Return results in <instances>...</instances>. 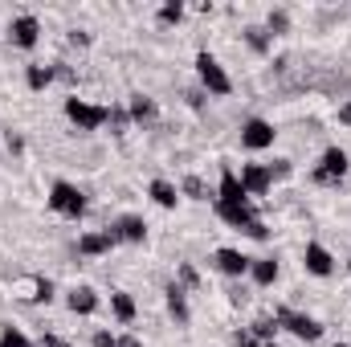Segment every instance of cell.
<instances>
[{"mask_svg": "<svg viewBox=\"0 0 351 347\" xmlns=\"http://www.w3.org/2000/svg\"><path fill=\"white\" fill-rule=\"evenodd\" d=\"M339 123H351V102H343V106H339Z\"/></svg>", "mask_w": 351, "mask_h": 347, "instance_id": "cell-38", "label": "cell"}, {"mask_svg": "<svg viewBox=\"0 0 351 347\" xmlns=\"http://www.w3.org/2000/svg\"><path fill=\"white\" fill-rule=\"evenodd\" d=\"M290 29V16L278 8V12H269V21H265V33H286Z\"/></svg>", "mask_w": 351, "mask_h": 347, "instance_id": "cell-28", "label": "cell"}, {"mask_svg": "<svg viewBox=\"0 0 351 347\" xmlns=\"http://www.w3.org/2000/svg\"><path fill=\"white\" fill-rule=\"evenodd\" d=\"M237 180H241V188H245L250 196H265V192H269V184H274V176H269L265 164H245Z\"/></svg>", "mask_w": 351, "mask_h": 347, "instance_id": "cell-10", "label": "cell"}, {"mask_svg": "<svg viewBox=\"0 0 351 347\" xmlns=\"http://www.w3.org/2000/svg\"><path fill=\"white\" fill-rule=\"evenodd\" d=\"M49 208L78 221V217L86 213V192H82L78 184H70V180H53V188H49Z\"/></svg>", "mask_w": 351, "mask_h": 347, "instance_id": "cell-1", "label": "cell"}, {"mask_svg": "<svg viewBox=\"0 0 351 347\" xmlns=\"http://www.w3.org/2000/svg\"><path fill=\"white\" fill-rule=\"evenodd\" d=\"M90 347H114V335H110V331H94Z\"/></svg>", "mask_w": 351, "mask_h": 347, "instance_id": "cell-31", "label": "cell"}, {"mask_svg": "<svg viewBox=\"0 0 351 347\" xmlns=\"http://www.w3.org/2000/svg\"><path fill=\"white\" fill-rule=\"evenodd\" d=\"M278 327L294 331L302 344H319V339H323V323L311 319V315H298V311H278Z\"/></svg>", "mask_w": 351, "mask_h": 347, "instance_id": "cell-5", "label": "cell"}, {"mask_svg": "<svg viewBox=\"0 0 351 347\" xmlns=\"http://www.w3.org/2000/svg\"><path fill=\"white\" fill-rule=\"evenodd\" d=\"M196 74H200V86L208 90V94H229V90H233L225 66H221L213 53H196Z\"/></svg>", "mask_w": 351, "mask_h": 347, "instance_id": "cell-2", "label": "cell"}, {"mask_svg": "<svg viewBox=\"0 0 351 347\" xmlns=\"http://www.w3.org/2000/svg\"><path fill=\"white\" fill-rule=\"evenodd\" d=\"M245 41H250L254 53H269V33H265L262 25H250V29H245Z\"/></svg>", "mask_w": 351, "mask_h": 347, "instance_id": "cell-23", "label": "cell"}, {"mask_svg": "<svg viewBox=\"0 0 351 347\" xmlns=\"http://www.w3.org/2000/svg\"><path fill=\"white\" fill-rule=\"evenodd\" d=\"M250 274H254L258 286H274V282H278V261L274 258H258L254 265H250Z\"/></svg>", "mask_w": 351, "mask_h": 347, "instance_id": "cell-20", "label": "cell"}, {"mask_svg": "<svg viewBox=\"0 0 351 347\" xmlns=\"http://www.w3.org/2000/svg\"><path fill=\"white\" fill-rule=\"evenodd\" d=\"M164 298H168V311H172V319H176V323H188V298H184V286L168 282Z\"/></svg>", "mask_w": 351, "mask_h": 347, "instance_id": "cell-17", "label": "cell"}, {"mask_svg": "<svg viewBox=\"0 0 351 347\" xmlns=\"http://www.w3.org/2000/svg\"><path fill=\"white\" fill-rule=\"evenodd\" d=\"M131 119H139V123H143V119H156V102L143 98V94H135V98H131Z\"/></svg>", "mask_w": 351, "mask_h": 347, "instance_id": "cell-25", "label": "cell"}, {"mask_svg": "<svg viewBox=\"0 0 351 347\" xmlns=\"http://www.w3.org/2000/svg\"><path fill=\"white\" fill-rule=\"evenodd\" d=\"M217 204H225V208H241V204H250V192L241 188V180L237 172H221V188H217Z\"/></svg>", "mask_w": 351, "mask_h": 347, "instance_id": "cell-8", "label": "cell"}, {"mask_svg": "<svg viewBox=\"0 0 351 347\" xmlns=\"http://www.w3.org/2000/svg\"><path fill=\"white\" fill-rule=\"evenodd\" d=\"M213 261H217V270L229 274V278H241V274H250V265H254V258H245L241 250H217Z\"/></svg>", "mask_w": 351, "mask_h": 347, "instance_id": "cell-11", "label": "cell"}, {"mask_svg": "<svg viewBox=\"0 0 351 347\" xmlns=\"http://www.w3.org/2000/svg\"><path fill=\"white\" fill-rule=\"evenodd\" d=\"M110 311H114L119 323H131V319H135V298H131L127 290H114V294H110Z\"/></svg>", "mask_w": 351, "mask_h": 347, "instance_id": "cell-18", "label": "cell"}, {"mask_svg": "<svg viewBox=\"0 0 351 347\" xmlns=\"http://www.w3.org/2000/svg\"><path fill=\"white\" fill-rule=\"evenodd\" d=\"M262 347H278V344H262Z\"/></svg>", "mask_w": 351, "mask_h": 347, "instance_id": "cell-39", "label": "cell"}, {"mask_svg": "<svg viewBox=\"0 0 351 347\" xmlns=\"http://www.w3.org/2000/svg\"><path fill=\"white\" fill-rule=\"evenodd\" d=\"M8 37H12L16 49H33V45L41 41V21H37L33 12H25V16H16V21L8 25Z\"/></svg>", "mask_w": 351, "mask_h": 347, "instance_id": "cell-6", "label": "cell"}, {"mask_svg": "<svg viewBox=\"0 0 351 347\" xmlns=\"http://www.w3.org/2000/svg\"><path fill=\"white\" fill-rule=\"evenodd\" d=\"M0 347H37V344H33L21 327H4V331H0Z\"/></svg>", "mask_w": 351, "mask_h": 347, "instance_id": "cell-24", "label": "cell"}, {"mask_svg": "<svg viewBox=\"0 0 351 347\" xmlns=\"http://www.w3.org/2000/svg\"><path fill=\"white\" fill-rule=\"evenodd\" d=\"M160 21H164V25H180V21H184V4H180V0H168V4L160 8Z\"/></svg>", "mask_w": 351, "mask_h": 347, "instance_id": "cell-27", "label": "cell"}, {"mask_svg": "<svg viewBox=\"0 0 351 347\" xmlns=\"http://www.w3.org/2000/svg\"><path fill=\"white\" fill-rule=\"evenodd\" d=\"M152 200L160 204V208H176V200H180V192H176V184H168V180H152Z\"/></svg>", "mask_w": 351, "mask_h": 347, "instance_id": "cell-19", "label": "cell"}, {"mask_svg": "<svg viewBox=\"0 0 351 347\" xmlns=\"http://www.w3.org/2000/svg\"><path fill=\"white\" fill-rule=\"evenodd\" d=\"M8 152H25V143H21V135H12V131H8Z\"/></svg>", "mask_w": 351, "mask_h": 347, "instance_id": "cell-37", "label": "cell"}, {"mask_svg": "<svg viewBox=\"0 0 351 347\" xmlns=\"http://www.w3.org/2000/svg\"><path fill=\"white\" fill-rule=\"evenodd\" d=\"M348 176V152L343 147H327L323 156H319V168L311 172L315 184H339Z\"/></svg>", "mask_w": 351, "mask_h": 347, "instance_id": "cell-4", "label": "cell"}, {"mask_svg": "<svg viewBox=\"0 0 351 347\" xmlns=\"http://www.w3.org/2000/svg\"><path fill=\"white\" fill-rule=\"evenodd\" d=\"M302 265H306V274H315V278H331V274H335V258H331V250H323L319 241L306 246Z\"/></svg>", "mask_w": 351, "mask_h": 347, "instance_id": "cell-9", "label": "cell"}, {"mask_svg": "<svg viewBox=\"0 0 351 347\" xmlns=\"http://www.w3.org/2000/svg\"><path fill=\"white\" fill-rule=\"evenodd\" d=\"M245 237H254V241H265V237H269V229H265L262 221H254V225L245 229Z\"/></svg>", "mask_w": 351, "mask_h": 347, "instance_id": "cell-30", "label": "cell"}, {"mask_svg": "<svg viewBox=\"0 0 351 347\" xmlns=\"http://www.w3.org/2000/svg\"><path fill=\"white\" fill-rule=\"evenodd\" d=\"M339 347H343V344H339Z\"/></svg>", "mask_w": 351, "mask_h": 347, "instance_id": "cell-40", "label": "cell"}, {"mask_svg": "<svg viewBox=\"0 0 351 347\" xmlns=\"http://www.w3.org/2000/svg\"><path fill=\"white\" fill-rule=\"evenodd\" d=\"M66 115H70V123H78V131H98L110 119L106 106H94V102H82V98H66Z\"/></svg>", "mask_w": 351, "mask_h": 347, "instance_id": "cell-3", "label": "cell"}, {"mask_svg": "<svg viewBox=\"0 0 351 347\" xmlns=\"http://www.w3.org/2000/svg\"><path fill=\"white\" fill-rule=\"evenodd\" d=\"M110 233H114L119 241H131V246H139V241L147 237V225H143V217H131V213H127V217H119V221L110 225Z\"/></svg>", "mask_w": 351, "mask_h": 347, "instance_id": "cell-13", "label": "cell"}, {"mask_svg": "<svg viewBox=\"0 0 351 347\" xmlns=\"http://www.w3.org/2000/svg\"><path fill=\"white\" fill-rule=\"evenodd\" d=\"M16 298H25V302H49L53 298V282L49 278H21L16 282Z\"/></svg>", "mask_w": 351, "mask_h": 347, "instance_id": "cell-12", "label": "cell"}, {"mask_svg": "<svg viewBox=\"0 0 351 347\" xmlns=\"http://www.w3.org/2000/svg\"><path fill=\"white\" fill-rule=\"evenodd\" d=\"M217 217H221V221H229V225H237V229H250V225L258 221L254 204H241V208H225V204H217Z\"/></svg>", "mask_w": 351, "mask_h": 347, "instance_id": "cell-16", "label": "cell"}, {"mask_svg": "<svg viewBox=\"0 0 351 347\" xmlns=\"http://www.w3.org/2000/svg\"><path fill=\"white\" fill-rule=\"evenodd\" d=\"M274 123H265V119H250L245 127H241V147H250V152H265V147H274Z\"/></svg>", "mask_w": 351, "mask_h": 347, "instance_id": "cell-7", "label": "cell"}, {"mask_svg": "<svg viewBox=\"0 0 351 347\" xmlns=\"http://www.w3.org/2000/svg\"><path fill=\"white\" fill-rule=\"evenodd\" d=\"M269 176H290V160H274V164H265Z\"/></svg>", "mask_w": 351, "mask_h": 347, "instance_id": "cell-32", "label": "cell"}, {"mask_svg": "<svg viewBox=\"0 0 351 347\" xmlns=\"http://www.w3.org/2000/svg\"><path fill=\"white\" fill-rule=\"evenodd\" d=\"M119 246V237L110 233V229H102V233H86V237H78V254H86V258H98V254H106V250H114Z\"/></svg>", "mask_w": 351, "mask_h": 347, "instance_id": "cell-14", "label": "cell"}, {"mask_svg": "<svg viewBox=\"0 0 351 347\" xmlns=\"http://www.w3.org/2000/svg\"><path fill=\"white\" fill-rule=\"evenodd\" d=\"M70 45H82V49H86V45H90V33H70Z\"/></svg>", "mask_w": 351, "mask_h": 347, "instance_id": "cell-36", "label": "cell"}, {"mask_svg": "<svg viewBox=\"0 0 351 347\" xmlns=\"http://www.w3.org/2000/svg\"><path fill=\"white\" fill-rule=\"evenodd\" d=\"M274 335H278V319H258L254 323V339L258 344H274Z\"/></svg>", "mask_w": 351, "mask_h": 347, "instance_id": "cell-26", "label": "cell"}, {"mask_svg": "<svg viewBox=\"0 0 351 347\" xmlns=\"http://www.w3.org/2000/svg\"><path fill=\"white\" fill-rule=\"evenodd\" d=\"M348 265H351V261H348Z\"/></svg>", "mask_w": 351, "mask_h": 347, "instance_id": "cell-41", "label": "cell"}, {"mask_svg": "<svg viewBox=\"0 0 351 347\" xmlns=\"http://www.w3.org/2000/svg\"><path fill=\"white\" fill-rule=\"evenodd\" d=\"M233 344H237V347H258V339H254V331H241Z\"/></svg>", "mask_w": 351, "mask_h": 347, "instance_id": "cell-33", "label": "cell"}, {"mask_svg": "<svg viewBox=\"0 0 351 347\" xmlns=\"http://www.w3.org/2000/svg\"><path fill=\"white\" fill-rule=\"evenodd\" d=\"M66 307H70L74 315H94V311H98V294H94L90 286H74L70 298H66Z\"/></svg>", "mask_w": 351, "mask_h": 347, "instance_id": "cell-15", "label": "cell"}, {"mask_svg": "<svg viewBox=\"0 0 351 347\" xmlns=\"http://www.w3.org/2000/svg\"><path fill=\"white\" fill-rule=\"evenodd\" d=\"M37 347H70V344H66L62 335H45V339H41V344H37Z\"/></svg>", "mask_w": 351, "mask_h": 347, "instance_id": "cell-34", "label": "cell"}, {"mask_svg": "<svg viewBox=\"0 0 351 347\" xmlns=\"http://www.w3.org/2000/svg\"><path fill=\"white\" fill-rule=\"evenodd\" d=\"M180 282H184V286H200V274H196L192 261H180Z\"/></svg>", "mask_w": 351, "mask_h": 347, "instance_id": "cell-29", "label": "cell"}, {"mask_svg": "<svg viewBox=\"0 0 351 347\" xmlns=\"http://www.w3.org/2000/svg\"><path fill=\"white\" fill-rule=\"evenodd\" d=\"M25 82H29V90H45L53 82V66H29L25 70Z\"/></svg>", "mask_w": 351, "mask_h": 347, "instance_id": "cell-21", "label": "cell"}, {"mask_svg": "<svg viewBox=\"0 0 351 347\" xmlns=\"http://www.w3.org/2000/svg\"><path fill=\"white\" fill-rule=\"evenodd\" d=\"M114 347H143V344H139L135 335H119V339H114Z\"/></svg>", "mask_w": 351, "mask_h": 347, "instance_id": "cell-35", "label": "cell"}, {"mask_svg": "<svg viewBox=\"0 0 351 347\" xmlns=\"http://www.w3.org/2000/svg\"><path fill=\"white\" fill-rule=\"evenodd\" d=\"M180 192H184L188 200H208V188H204V180H200V176H184Z\"/></svg>", "mask_w": 351, "mask_h": 347, "instance_id": "cell-22", "label": "cell"}]
</instances>
